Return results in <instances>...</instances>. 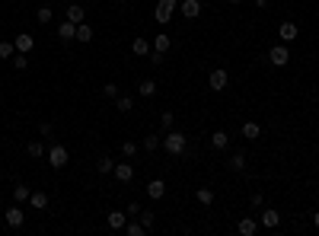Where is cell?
I'll return each mask as SVG.
<instances>
[{
	"instance_id": "1",
	"label": "cell",
	"mask_w": 319,
	"mask_h": 236,
	"mask_svg": "<svg viewBox=\"0 0 319 236\" xmlns=\"http://www.w3.org/2000/svg\"><path fill=\"white\" fill-rule=\"evenodd\" d=\"M163 150L169 156H182L185 153V134L182 131H166V137H163Z\"/></svg>"
},
{
	"instance_id": "2",
	"label": "cell",
	"mask_w": 319,
	"mask_h": 236,
	"mask_svg": "<svg viewBox=\"0 0 319 236\" xmlns=\"http://www.w3.org/2000/svg\"><path fill=\"white\" fill-rule=\"evenodd\" d=\"M45 156H48V166H51V169H64V166L71 163V153H67L64 144H51Z\"/></svg>"
},
{
	"instance_id": "3",
	"label": "cell",
	"mask_w": 319,
	"mask_h": 236,
	"mask_svg": "<svg viewBox=\"0 0 319 236\" xmlns=\"http://www.w3.org/2000/svg\"><path fill=\"white\" fill-rule=\"evenodd\" d=\"M227 83H230V74L223 71V67H214V71L208 74V86H211L214 93H223V90H227Z\"/></svg>"
},
{
	"instance_id": "4",
	"label": "cell",
	"mask_w": 319,
	"mask_h": 236,
	"mask_svg": "<svg viewBox=\"0 0 319 236\" xmlns=\"http://www.w3.org/2000/svg\"><path fill=\"white\" fill-rule=\"evenodd\" d=\"M268 61H271L274 67H287V64H290V48L284 45V42H281V45H274V48L268 51Z\"/></svg>"
},
{
	"instance_id": "5",
	"label": "cell",
	"mask_w": 319,
	"mask_h": 236,
	"mask_svg": "<svg viewBox=\"0 0 319 236\" xmlns=\"http://www.w3.org/2000/svg\"><path fill=\"white\" fill-rule=\"evenodd\" d=\"M4 223L10 226V230H20V226L26 223V214H23V207H20V204L7 207V214H4Z\"/></svg>"
},
{
	"instance_id": "6",
	"label": "cell",
	"mask_w": 319,
	"mask_h": 236,
	"mask_svg": "<svg viewBox=\"0 0 319 236\" xmlns=\"http://www.w3.org/2000/svg\"><path fill=\"white\" fill-rule=\"evenodd\" d=\"M281 223V214L274 211V207H265L262 214H258V226H265V230H278Z\"/></svg>"
},
{
	"instance_id": "7",
	"label": "cell",
	"mask_w": 319,
	"mask_h": 236,
	"mask_svg": "<svg viewBox=\"0 0 319 236\" xmlns=\"http://www.w3.org/2000/svg\"><path fill=\"white\" fill-rule=\"evenodd\" d=\"M297 36H300V29H297V23H281L278 26V39L284 42V45H290V42H297Z\"/></svg>"
},
{
	"instance_id": "8",
	"label": "cell",
	"mask_w": 319,
	"mask_h": 236,
	"mask_svg": "<svg viewBox=\"0 0 319 236\" xmlns=\"http://www.w3.org/2000/svg\"><path fill=\"white\" fill-rule=\"evenodd\" d=\"M179 13H182L185 20H195V16H201V0H182V4H179Z\"/></svg>"
},
{
	"instance_id": "9",
	"label": "cell",
	"mask_w": 319,
	"mask_h": 236,
	"mask_svg": "<svg viewBox=\"0 0 319 236\" xmlns=\"http://www.w3.org/2000/svg\"><path fill=\"white\" fill-rule=\"evenodd\" d=\"M236 233L239 236H255L258 233V217H243V220L236 223Z\"/></svg>"
},
{
	"instance_id": "10",
	"label": "cell",
	"mask_w": 319,
	"mask_h": 236,
	"mask_svg": "<svg viewBox=\"0 0 319 236\" xmlns=\"http://www.w3.org/2000/svg\"><path fill=\"white\" fill-rule=\"evenodd\" d=\"M112 176H115L118 182H131V179H134V163H115Z\"/></svg>"
},
{
	"instance_id": "11",
	"label": "cell",
	"mask_w": 319,
	"mask_h": 236,
	"mask_svg": "<svg viewBox=\"0 0 319 236\" xmlns=\"http://www.w3.org/2000/svg\"><path fill=\"white\" fill-rule=\"evenodd\" d=\"M131 51H134L137 58H150V51H153V45H150V42L144 39V36H134V42H131Z\"/></svg>"
},
{
	"instance_id": "12",
	"label": "cell",
	"mask_w": 319,
	"mask_h": 236,
	"mask_svg": "<svg viewBox=\"0 0 319 236\" xmlns=\"http://www.w3.org/2000/svg\"><path fill=\"white\" fill-rule=\"evenodd\" d=\"M163 195H166V182H163V179H150V182H147V198L160 201Z\"/></svg>"
},
{
	"instance_id": "13",
	"label": "cell",
	"mask_w": 319,
	"mask_h": 236,
	"mask_svg": "<svg viewBox=\"0 0 319 236\" xmlns=\"http://www.w3.org/2000/svg\"><path fill=\"white\" fill-rule=\"evenodd\" d=\"M58 39H64V42H74L77 39V26L71 20H64L61 26H58Z\"/></svg>"
},
{
	"instance_id": "14",
	"label": "cell",
	"mask_w": 319,
	"mask_h": 236,
	"mask_svg": "<svg viewBox=\"0 0 319 236\" xmlns=\"http://www.w3.org/2000/svg\"><path fill=\"white\" fill-rule=\"evenodd\" d=\"M128 214L125 211H109V230H125Z\"/></svg>"
},
{
	"instance_id": "15",
	"label": "cell",
	"mask_w": 319,
	"mask_h": 236,
	"mask_svg": "<svg viewBox=\"0 0 319 236\" xmlns=\"http://www.w3.org/2000/svg\"><path fill=\"white\" fill-rule=\"evenodd\" d=\"M36 20H39L42 26H48L51 20H55V7H51V4H39V10H36Z\"/></svg>"
},
{
	"instance_id": "16",
	"label": "cell",
	"mask_w": 319,
	"mask_h": 236,
	"mask_svg": "<svg viewBox=\"0 0 319 236\" xmlns=\"http://www.w3.org/2000/svg\"><path fill=\"white\" fill-rule=\"evenodd\" d=\"M67 20H71L74 26H80V23H86V10L80 4H71V7H67Z\"/></svg>"
},
{
	"instance_id": "17",
	"label": "cell",
	"mask_w": 319,
	"mask_h": 236,
	"mask_svg": "<svg viewBox=\"0 0 319 236\" xmlns=\"http://www.w3.org/2000/svg\"><path fill=\"white\" fill-rule=\"evenodd\" d=\"M93 39H96V32H93V26H90V23H80V26H77V42L90 45Z\"/></svg>"
},
{
	"instance_id": "18",
	"label": "cell",
	"mask_w": 319,
	"mask_h": 236,
	"mask_svg": "<svg viewBox=\"0 0 319 236\" xmlns=\"http://www.w3.org/2000/svg\"><path fill=\"white\" fill-rule=\"evenodd\" d=\"M211 147H214V150H227V147H230V134H227V131H214V134H211Z\"/></svg>"
},
{
	"instance_id": "19",
	"label": "cell",
	"mask_w": 319,
	"mask_h": 236,
	"mask_svg": "<svg viewBox=\"0 0 319 236\" xmlns=\"http://www.w3.org/2000/svg\"><path fill=\"white\" fill-rule=\"evenodd\" d=\"M13 45H16V51L29 55V51L36 48V39H32V36H16V39H13Z\"/></svg>"
},
{
	"instance_id": "20",
	"label": "cell",
	"mask_w": 319,
	"mask_h": 236,
	"mask_svg": "<svg viewBox=\"0 0 319 236\" xmlns=\"http://www.w3.org/2000/svg\"><path fill=\"white\" fill-rule=\"evenodd\" d=\"M26 153H29L32 160H42V156L48 153V147L42 144V141H29V147H26Z\"/></svg>"
},
{
	"instance_id": "21",
	"label": "cell",
	"mask_w": 319,
	"mask_h": 236,
	"mask_svg": "<svg viewBox=\"0 0 319 236\" xmlns=\"http://www.w3.org/2000/svg\"><path fill=\"white\" fill-rule=\"evenodd\" d=\"M227 169H230V172H243V169H246V153H233V156L227 160Z\"/></svg>"
},
{
	"instance_id": "22",
	"label": "cell",
	"mask_w": 319,
	"mask_h": 236,
	"mask_svg": "<svg viewBox=\"0 0 319 236\" xmlns=\"http://www.w3.org/2000/svg\"><path fill=\"white\" fill-rule=\"evenodd\" d=\"M150 45H153V51L166 55V51H169V45H172V39H169V36H163V32H160V36H153V42H150Z\"/></svg>"
},
{
	"instance_id": "23",
	"label": "cell",
	"mask_w": 319,
	"mask_h": 236,
	"mask_svg": "<svg viewBox=\"0 0 319 236\" xmlns=\"http://www.w3.org/2000/svg\"><path fill=\"white\" fill-rule=\"evenodd\" d=\"M29 204L36 207V211H45V207H48V195H45V191H32V195H29Z\"/></svg>"
},
{
	"instance_id": "24",
	"label": "cell",
	"mask_w": 319,
	"mask_h": 236,
	"mask_svg": "<svg viewBox=\"0 0 319 236\" xmlns=\"http://www.w3.org/2000/svg\"><path fill=\"white\" fill-rule=\"evenodd\" d=\"M115 109H118V112H131V109H134V99H131L128 93H118V96H115Z\"/></svg>"
},
{
	"instance_id": "25",
	"label": "cell",
	"mask_w": 319,
	"mask_h": 236,
	"mask_svg": "<svg viewBox=\"0 0 319 236\" xmlns=\"http://www.w3.org/2000/svg\"><path fill=\"white\" fill-rule=\"evenodd\" d=\"M258 134H262L258 121H246V125H243V137H246V141H258Z\"/></svg>"
},
{
	"instance_id": "26",
	"label": "cell",
	"mask_w": 319,
	"mask_h": 236,
	"mask_svg": "<svg viewBox=\"0 0 319 236\" xmlns=\"http://www.w3.org/2000/svg\"><path fill=\"white\" fill-rule=\"evenodd\" d=\"M112 169H115V160H112V156H99V160H96V172H99V176H109Z\"/></svg>"
},
{
	"instance_id": "27",
	"label": "cell",
	"mask_w": 319,
	"mask_h": 236,
	"mask_svg": "<svg viewBox=\"0 0 319 236\" xmlns=\"http://www.w3.org/2000/svg\"><path fill=\"white\" fill-rule=\"evenodd\" d=\"M137 93L147 96V99H150V96H157V80H150V77H147V80H141V83H137Z\"/></svg>"
},
{
	"instance_id": "28",
	"label": "cell",
	"mask_w": 319,
	"mask_h": 236,
	"mask_svg": "<svg viewBox=\"0 0 319 236\" xmlns=\"http://www.w3.org/2000/svg\"><path fill=\"white\" fill-rule=\"evenodd\" d=\"M29 195H32V188L29 185H13V198H16V204H23V201H29Z\"/></svg>"
},
{
	"instance_id": "29",
	"label": "cell",
	"mask_w": 319,
	"mask_h": 236,
	"mask_svg": "<svg viewBox=\"0 0 319 236\" xmlns=\"http://www.w3.org/2000/svg\"><path fill=\"white\" fill-rule=\"evenodd\" d=\"M160 147H163V137L160 134H147V137H144V150H160Z\"/></svg>"
},
{
	"instance_id": "30",
	"label": "cell",
	"mask_w": 319,
	"mask_h": 236,
	"mask_svg": "<svg viewBox=\"0 0 319 236\" xmlns=\"http://www.w3.org/2000/svg\"><path fill=\"white\" fill-rule=\"evenodd\" d=\"M153 20H157L160 26H166V23L172 20V10H166V7H160V4H157V10H153Z\"/></svg>"
},
{
	"instance_id": "31",
	"label": "cell",
	"mask_w": 319,
	"mask_h": 236,
	"mask_svg": "<svg viewBox=\"0 0 319 236\" xmlns=\"http://www.w3.org/2000/svg\"><path fill=\"white\" fill-rule=\"evenodd\" d=\"M137 220L144 223V230H153V223H157V214H153V211H141V214H137Z\"/></svg>"
},
{
	"instance_id": "32",
	"label": "cell",
	"mask_w": 319,
	"mask_h": 236,
	"mask_svg": "<svg viewBox=\"0 0 319 236\" xmlns=\"http://www.w3.org/2000/svg\"><path fill=\"white\" fill-rule=\"evenodd\" d=\"M10 61H13V67H16V71H26V67H29V55H23V51H16V55H13Z\"/></svg>"
},
{
	"instance_id": "33",
	"label": "cell",
	"mask_w": 319,
	"mask_h": 236,
	"mask_svg": "<svg viewBox=\"0 0 319 236\" xmlns=\"http://www.w3.org/2000/svg\"><path fill=\"white\" fill-rule=\"evenodd\" d=\"M195 198L201 201V204H214V188H198Z\"/></svg>"
},
{
	"instance_id": "34",
	"label": "cell",
	"mask_w": 319,
	"mask_h": 236,
	"mask_svg": "<svg viewBox=\"0 0 319 236\" xmlns=\"http://www.w3.org/2000/svg\"><path fill=\"white\" fill-rule=\"evenodd\" d=\"M13 55H16V45H13V42H0V58L10 61Z\"/></svg>"
},
{
	"instance_id": "35",
	"label": "cell",
	"mask_w": 319,
	"mask_h": 236,
	"mask_svg": "<svg viewBox=\"0 0 319 236\" xmlns=\"http://www.w3.org/2000/svg\"><path fill=\"white\" fill-rule=\"evenodd\" d=\"M172 125H176V115H172V112H163V115H160V128L172 131Z\"/></svg>"
},
{
	"instance_id": "36",
	"label": "cell",
	"mask_w": 319,
	"mask_h": 236,
	"mask_svg": "<svg viewBox=\"0 0 319 236\" xmlns=\"http://www.w3.org/2000/svg\"><path fill=\"white\" fill-rule=\"evenodd\" d=\"M134 153H137V144H134V141H125V144H122V156H125V160H131Z\"/></svg>"
},
{
	"instance_id": "37",
	"label": "cell",
	"mask_w": 319,
	"mask_h": 236,
	"mask_svg": "<svg viewBox=\"0 0 319 236\" xmlns=\"http://www.w3.org/2000/svg\"><path fill=\"white\" fill-rule=\"evenodd\" d=\"M102 96H106V99H115V96H118V86H115V83H106V86H102Z\"/></svg>"
},
{
	"instance_id": "38",
	"label": "cell",
	"mask_w": 319,
	"mask_h": 236,
	"mask_svg": "<svg viewBox=\"0 0 319 236\" xmlns=\"http://www.w3.org/2000/svg\"><path fill=\"white\" fill-rule=\"evenodd\" d=\"M141 211H144V207H141V204H137V201H131V204H128V207H125V214H128V217H137V214H141Z\"/></svg>"
},
{
	"instance_id": "39",
	"label": "cell",
	"mask_w": 319,
	"mask_h": 236,
	"mask_svg": "<svg viewBox=\"0 0 319 236\" xmlns=\"http://www.w3.org/2000/svg\"><path fill=\"white\" fill-rule=\"evenodd\" d=\"M51 131H55L51 121H42V125H39V134H42V137H51Z\"/></svg>"
},
{
	"instance_id": "40",
	"label": "cell",
	"mask_w": 319,
	"mask_h": 236,
	"mask_svg": "<svg viewBox=\"0 0 319 236\" xmlns=\"http://www.w3.org/2000/svg\"><path fill=\"white\" fill-rule=\"evenodd\" d=\"M249 204H252V207H262V204H265L262 191H252V198H249Z\"/></svg>"
},
{
	"instance_id": "41",
	"label": "cell",
	"mask_w": 319,
	"mask_h": 236,
	"mask_svg": "<svg viewBox=\"0 0 319 236\" xmlns=\"http://www.w3.org/2000/svg\"><path fill=\"white\" fill-rule=\"evenodd\" d=\"M160 7H166V10L176 13V10H179V0H160Z\"/></svg>"
},
{
	"instance_id": "42",
	"label": "cell",
	"mask_w": 319,
	"mask_h": 236,
	"mask_svg": "<svg viewBox=\"0 0 319 236\" xmlns=\"http://www.w3.org/2000/svg\"><path fill=\"white\" fill-rule=\"evenodd\" d=\"M255 7H258V10H265V7H268V0H255Z\"/></svg>"
},
{
	"instance_id": "43",
	"label": "cell",
	"mask_w": 319,
	"mask_h": 236,
	"mask_svg": "<svg viewBox=\"0 0 319 236\" xmlns=\"http://www.w3.org/2000/svg\"><path fill=\"white\" fill-rule=\"evenodd\" d=\"M313 226L319 230V211H313Z\"/></svg>"
},
{
	"instance_id": "44",
	"label": "cell",
	"mask_w": 319,
	"mask_h": 236,
	"mask_svg": "<svg viewBox=\"0 0 319 236\" xmlns=\"http://www.w3.org/2000/svg\"><path fill=\"white\" fill-rule=\"evenodd\" d=\"M230 4H236V7H239V4H243V0H230Z\"/></svg>"
},
{
	"instance_id": "45",
	"label": "cell",
	"mask_w": 319,
	"mask_h": 236,
	"mask_svg": "<svg viewBox=\"0 0 319 236\" xmlns=\"http://www.w3.org/2000/svg\"><path fill=\"white\" fill-rule=\"evenodd\" d=\"M115 4H125V0H115Z\"/></svg>"
},
{
	"instance_id": "46",
	"label": "cell",
	"mask_w": 319,
	"mask_h": 236,
	"mask_svg": "<svg viewBox=\"0 0 319 236\" xmlns=\"http://www.w3.org/2000/svg\"><path fill=\"white\" fill-rule=\"evenodd\" d=\"M10 4H16V0H10Z\"/></svg>"
}]
</instances>
